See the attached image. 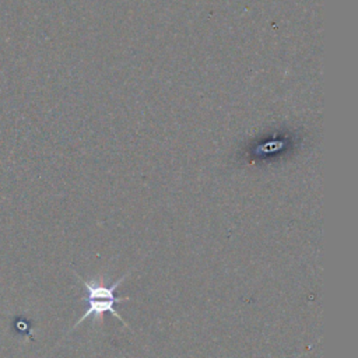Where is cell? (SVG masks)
Instances as JSON below:
<instances>
[{"instance_id": "6da1fadb", "label": "cell", "mask_w": 358, "mask_h": 358, "mask_svg": "<svg viewBox=\"0 0 358 358\" xmlns=\"http://www.w3.org/2000/svg\"><path fill=\"white\" fill-rule=\"evenodd\" d=\"M84 284V288L87 291V295L84 296V301L87 303V309L84 312V315L77 320V323L73 326V329H76L80 323H83L84 320H87L90 316L94 317V320H101L99 317L103 316V313L109 312L112 313L113 316H116V319H119L124 326L126 322L123 320V317L115 310V305L116 303H122L123 301H129L130 298L129 296H124V298H117L115 295V289L117 288V285L129 275L124 274L123 277H120L119 280H116L113 284L110 285H105L102 281H85L83 280L78 274H76ZM71 329V330H73Z\"/></svg>"}]
</instances>
